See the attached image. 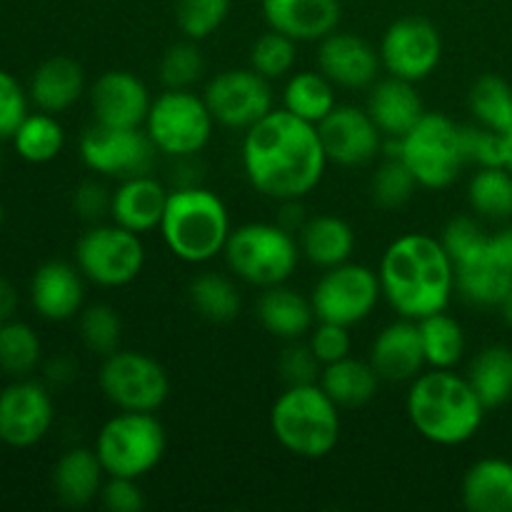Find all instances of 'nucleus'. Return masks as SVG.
Returning <instances> with one entry per match:
<instances>
[{
	"instance_id": "nucleus-54",
	"label": "nucleus",
	"mask_w": 512,
	"mask_h": 512,
	"mask_svg": "<svg viewBox=\"0 0 512 512\" xmlns=\"http://www.w3.org/2000/svg\"><path fill=\"white\" fill-rule=\"evenodd\" d=\"M18 290H15V285L10 283L8 278H3L0 275V323H5V320H13L15 313H18Z\"/></svg>"
},
{
	"instance_id": "nucleus-26",
	"label": "nucleus",
	"mask_w": 512,
	"mask_h": 512,
	"mask_svg": "<svg viewBox=\"0 0 512 512\" xmlns=\"http://www.w3.org/2000/svg\"><path fill=\"white\" fill-rule=\"evenodd\" d=\"M255 313H258L260 325L278 340H285V343L303 340L313 330V325L318 323L310 298L288 288L285 283L265 288L260 293Z\"/></svg>"
},
{
	"instance_id": "nucleus-6",
	"label": "nucleus",
	"mask_w": 512,
	"mask_h": 512,
	"mask_svg": "<svg viewBox=\"0 0 512 512\" xmlns=\"http://www.w3.org/2000/svg\"><path fill=\"white\" fill-rule=\"evenodd\" d=\"M223 258L233 278L265 290L288 283L303 253L295 233L280 223H245L233 228Z\"/></svg>"
},
{
	"instance_id": "nucleus-13",
	"label": "nucleus",
	"mask_w": 512,
	"mask_h": 512,
	"mask_svg": "<svg viewBox=\"0 0 512 512\" xmlns=\"http://www.w3.org/2000/svg\"><path fill=\"white\" fill-rule=\"evenodd\" d=\"M80 160L95 175L125 180L153 173L158 148L145 128H110L93 123L80 138Z\"/></svg>"
},
{
	"instance_id": "nucleus-20",
	"label": "nucleus",
	"mask_w": 512,
	"mask_h": 512,
	"mask_svg": "<svg viewBox=\"0 0 512 512\" xmlns=\"http://www.w3.org/2000/svg\"><path fill=\"white\" fill-rule=\"evenodd\" d=\"M30 305L48 323H65L85 308V275L78 265L48 260L30 280Z\"/></svg>"
},
{
	"instance_id": "nucleus-40",
	"label": "nucleus",
	"mask_w": 512,
	"mask_h": 512,
	"mask_svg": "<svg viewBox=\"0 0 512 512\" xmlns=\"http://www.w3.org/2000/svg\"><path fill=\"white\" fill-rule=\"evenodd\" d=\"M78 333L85 348L90 353L105 355L115 353L120 348V338H123V320H120L118 310L108 303H95L80 310Z\"/></svg>"
},
{
	"instance_id": "nucleus-32",
	"label": "nucleus",
	"mask_w": 512,
	"mask_h": 512,
	"mask_svg": "<svg viewBox=\"0 0 512 512\" xmlns=\"http://www.w3.org/2000/svg\"><path fill=\"white\" fill-rule=\"evenodd\" d=\"M512 290V275L488 253L455 268V293L478 308H500Z\"/></svg>"
},
{
	"instance_id": "nucleus-3",
	"label": "nucleus",
	"mask_w": 512,
	"mask_h": 512,
	"mask_svg": "<svg viewBox=\"0 0 512 512\" xmlns=\"http://www.w3.org/2000/svg\"><path fill=\"white\" fill-rule=\"evenodd\" d=\"M405 410L420 438L443 448L473 440L488 413L470 380L455 373V368H425L410 383Z\"/></svg>"
},
{
	"instance_id": "nucleus-42",
	"label": "nucleus",
	"mask_w": 512,
	"mask_h": 512,
	"mask_svg": "<svg viewBox=\"0 0 512 512\" xmlns=\"http://www.w3.org/2000/svg\"><path fill=\"white\" fill-rule=\"evenodd\" d=\"M233 0H175V23L188 40L210 38L223 28Z\"/></svg>"
},
{
	"instance_id": "nucleus-18",
	"label": "nucleus",
	"mask_w": 512,
	"mask_h": 512,
	"mask_svg": "<svg viewBox=\"0 0 512 512\" xmlns=\"http://www.w3.org/2000/svg\"><path fill=\"white\" fill-rule=\"evenodd\" d=\"M318 70L335 88L370 90L383 63L373 43L355 33L333 30L318 43Z\"/></svg>"
},
{
	"instance_id": "nucleus-50",
	"label": "nucleus",
	"mask_w": 512,
	"mask_h": 512,
	"mask_svg": "<svg viewBox=\"0 0 512 512\" xmlns=\"http://www.w3.org/2000/svg\"><path fill=\"white\" fill-rule=\"evenodd\" d=\"M140 480L108 478L100 490V503L110 512H140L145 508V495Z\"/></svg>"
},
{
	"instance_id": "nucleus-56",
	"label": "nucleus",
	"mask_w": 512,
	"mask_h": 512,
	"mask_svg": "<svg viewBox=\"0 0 512 512\" xmlns=\"http://www.w3.org/2000/svg\"><path fill=\"white\" fill-rule=\"evenodd\" d=\"M500 310H503L505 320H508V323L512 325V290L508 293V298H505V303L500 305Z\"/></svg>"
},
{
	"instance_id": "nucleus-22",
	"label": "nucleus",
	"mask_w": 512,
	"mask_h": 512,
	"mask_svg": "<svg viewBox=\"0 0 512 512\" xmlns=\"http://www.w3.org/2000/svg\"><path fill=\"white\" fill-rule=\"evenodd\" d=\"M168 195L170 190L153 173L118 180L110 195V220L138 235L153 233L160 228Z\"/></svg>"
},
{
	"instance_id": "nucleus-35",
	"label": "nucleus",
	"mask_w": 512,
	"mask_h": 512,
	"mask_svg": "<svg viewBox=\"0 0 512 512\" xmlns=\"http://www.w3.org/2000/svg\"><path fill=\"white\" fill-rule=\"evenodd\" d=\"M428 368L453 370L465 355V330L448 310L418 320Z\"/></svg>"
},
{
	"instance_id": "nucleus-12",
	"label": "nucleus",
	"mask_w": 512,
	"mask_h": 512,
	"mask_svg": "<svg viewBox=\"0 0 512 512\" xmlns=\"http://www.w3.org/2000/svg\"><path fill=\"white\" fill-rule=\"evenodd\" d=\"M380 298H383V290H380L378 270L363 263H350V260L323 270L310 293L315 318L345 325V328L368 320L378 308Z\"/></svg>"
},
{
	"instance_id": "nucleus-15",
	"label": "nucleus",
	"mask_w": 512,
	"mask_h": 512,
	"mask_svg": "<svg viewBox=\"0 0 512 512\" xmlns=\"http://www.w3.org/2000/svg\"><path fill=\"white\" fill-rule=\"evenodd\" d=\"M378 53L385 73L408 83H423L443 60V38L430 20L405 15L388 25Z\"/></svg>"
},
{
	"instance_id": "nucleus-23",
	"label": "nucleus",
	"mask_w": 512,
	"mask_h": 512,
	"mask_svg": "<svg viewBox=\"0 0 512 512\" xmlns=\"http://www.w3.org/2000/svg\"><path fill=\"white\" fill-rule=\"evenodd\" d=\"M270 30L298 43H320L338 30L340 0H260Z\"/></svg>"
},
{
	"instance_id": "nucleus-5",
	"label": "nucleus",
	"mask_w": 512,
	"mask_h": 512,
	"mask_svg": "<svg viewBox=\"0 0 512 512\" xmlns=\"http://www.w3.org/2000/svg\"><path fill=\"white\" fill-rule=\"evenodd\" d=\"M340 405L320 383L285 385L270 408V430L288 453L305 460L328 458L340 443Z\"/></svg>"
},
{
	"instance_id": "nucleus-30",
	"label": "nucleus",
	"mask_w": 512,
	"mask_h": 512,
	"mask_svg": "<svg viewBox=\"0 0 512 512\" xmlns=\"http://www.w3.org/2000/svg\"><path fill=\"white\" fill-rule=\"evenodd\" d=\"M318 383L340 408H363L378 395L383 380L370 360H358L348 355L338 363L325 365Z\"/></svg>"
},
{
	"instance_id": "nucleus-47",
	"label": "nucleus",
	"mask_w": 512,
	"mask_h": 512,
	"mask_svg": "<svg viewBox=\"0 0 512 512\" xmlns=\"http://www.w3.org/2000/svg\"><path fill=\"white\" fill-rule=\"evenodd\" d=\"M308 345L318 363L325 368V365L348 358L350 350H353V338H350V328H345V325L318 320L308 333Z\"/></svg>"
},
{
	"instance_id": "nucleus-55",
	"label": "nucleus",
	"mask_w": 512,
	"mask_h": 512,
	"mask_svg": "<svg viewBox=\"0 0 512 512\" xmlns=\"http://www.w3.org/2000/svg\"><path fill=\"white\" fill-rule=\"evenodd\" d=\"M505 168L512 173V130L505 133Z\"/></svg>"
},
{
	"instance_id": "nucleus-16",
	"label": "nucleus",
	"mask_w": 512,
	"mask_h": 512,
	"mask_svg": "<svg viewBox=\"0 0 512 512\" xmlns=\"http://www.w3.org/2000/svg\"><path fill=\"white\" fill-rule=\"evenodd\" d=\"M55 423V403L48 385L15 378L0 390V443L25 450L38 445Z\"/></svg>"
},
{
	"instance_id": "nucleus-24",
	"label": "nucleus",
	"mask_w": 512,
	"mask_h": 512,
	"mask_svg": "<svg viewBox=\"0 0 512 512\" xmlns=\"http://www.w3.org/2000/svg\"><path fill=\"white\" fill-rule=\"evenodd\" d=\"M365 110L375 120L380 133L393 140L405 138L415 128V123L428 113L423 98L415 90V83L393 78V75L375 80Z\"/></svg>"
},
{
	"instance_id": "nucleus-14",
	"label": "nucleus",
	"mask_w": 512,
	"mask_h": 512,
	"mask_svg": "<svg viewBox=\"0 0 512 512\" xmlns=\"http://www.w3.org/2000/svg\"><path fill=\"white\" fill-rule=\"evenodd\" d=\"M203 98L215 123L243 133L275 110L273 85L253 68H230L213 75Z\"/></svg>"
},
{
	"instance_id": "nucleus-11",
	"label": "nucleus",
	"mask_w": 512,
	"mask_h": 512,
	"mask_svg": "<svg viewBox=\"0 0 512 512\" xmlns=\"http://www.w3.org/2000/svg\"><path fill=\"white\" fill-rule=\"evenodd\" d=\"M98 385L113 408L128 413H158L170 398L168 370L138 350H115L105 355Z\"/></svg>"
},
{
	"instance_id": "nucleus-28",
	"label": "nucleus",
	"mask_w": 512,
	"mask_h": 512,
	"mask_svg": "<svg viewBox=\"0 0 512 512\" xmlns=\"http://www.w3.org/2000/svg\"><path fill=\"white\" fill-rule=\"evenodd\" d=\"M105 468L100 465L98 453L88 448H73L60 455V460L53 468V490L60 498V503L70 508H85L100 498L103 490Z\"/></svg>"
},
{
	"instance_id": "nucleus-2",
	"label": "nucleus",
	"mask_w": 512,
	"mask_h": 512,
	"mask_svg": "<svg viewBox=\"0 0 512 512\" xmlns=\"http://www.w3.org/2000/svg\"><path fill=\"white\" fill-rule=\"evenodd\" d=\"M380 290L398 318L423 320L448 310L455 293V265L440 238L405 233L385 248L378 268Z\"/></svg>"
},
{
	"instance_id": "nucleus-9",
	"label": "nucleus",
	"mask_w": 512,
	"mask_h": 512,
	"mask_svg": "<svg viewBox=\"0 0 512 512\" xmlns=\"http://www.w3.org/2000/svg\"><path fill=\"white\" fill-rule=\"evenodd\" d=\"M215 118L203 95L195 90H168L153 98L145 133L165 158H195L203 153L215 130Z\"/></svg>"
},
{
	"instance_id": "nucleus-51",
	"label": "nucleus",
	"mask_w": 512,
	"mask_h": 512,
	"mask_svg": "<svg viewBox=\"0 0 512 512\" xmlns=\"http://www.w3.org/2000/svg\"><path fill=\"white\" fill-rule=\"evenodd\" d=\"M110 195L113 190L105 188L98 180H88V183L78 185L73 193V208L88 223H98L100 218L110 215Z\"/></svg>"
},
{
	"instance_id": "nucleus-43",
	"label": "nucleus",
	"mask_w": 512,
	"mask_h": 512,
	"mask_svg": "<svg viewBox=\"0 0 512 512\" xmlns=\"http://www.w3.org/2000/svg\"><path fill=\"white\" fill-rule=\"evenodd\" d=\"M418 188V180L400 158H385L370 180V195L385 210L403 208Z\"/></svg>"
},
{
	"instance_id": "nucleus-48",
	"label": "nucleus",
	"mask_w": 512,
	"mask_h": 512,
	"mask_svg": "<svg viewBox=\"0 0 512 512\" xmlns=\"http://www.w3.org/2000/svg\"><path fill=\"white\" fill-rule=\"evenodd\" d=\"M278 370L285 385H308L318 383L320 373H323V365L318 363V358H315L308 343L293 340L283 350V355H280Z\"/></svg>"
},
{
	"instance_id": "nucleus-25",
	"label": "nucleus",
	"mask_w": 512,
	"mask_h": 512,
	"mask_svg": "<svg viewBox=\"0 0 512 512\" xmlns=\"http://www.w3.org/2000/svg\"><path fill=\"white\" fill-rule=\"evenodd\" d=\"M85 93V73L78 60L55 55L43 60L30 78V103L43 113L60 115L73 108Z\"/></svg>"
},
{
	"instance_id": "nucleus-58",
	"label": "nucleus",
	"mask_w": 512,
	"mask_h": 512,
	"mask_svg": "<svg viewBox=\"0 0 512 512\" xmlns=\"http://www.w3.org/2000/svg\"><path fill=\"white\" fill-rule=\"evenodd\" d=\"M0 168H3V155H0Z\"/></svg>"
},
{
	"instance_id": "nucleus-31",
	"label": "nucleus",
	"mask_w": 512,
	"mask_h": 512,
	"mask_svg": "<svg viewBox=\"0 0 512 512\" xmlns=\"http://www.w3.org/2000/svg\"><path fill=\"white\" fill-rule=\"evenodd\" d=\"M338 105L335 85L320 70H298L285 78L283 108L305 123L320 125Z\"/></svg>"
},
{
	"instance_id": "nucleus-53",
	"label": "nucleus",
	"mask_w": 512,
	"mask_h": 512,
	"mask_svg": "<svg viewBox=\"0 0 512 512\" xmlns=\"http://www.w3.org/2000/svg\"><path fill=\"white\" fill-rule=\"evenodd\" d=\"M73 375H75V365L73 360L68 358H55L45 365V380H48L50 385H58V388L68 385L70 380H73Z\"/></svg>"
},
{
	"instance_id": "nucleus-21",
	"label": "nucleus",
	"mask_w": 512,
	"mask_h": 512,
	"mask_svg": "<svg viewBox=\"0 0 512 512\" xmlns=\"http://www.w3.org/2000/svg\"><path fill=\"white\" fill-rule=\"evenodd\" d=\"M370 363L378 370L380 380L388 383H413L428 363H425L423 340H420L418 320L398 318L385 325L370 345Z\"/></svg>"
},
{
	"instance_id": "nucleus-38",
	"label": "nucleus",
	"mask_w": 512,
	"mask_h": 512,
	"mask_svg": "<svg viewBox=\"0 0 512 512\" xmlns=\"http://www.w3.org/2000/svg\"><path fill=\"white\" fill-rule=\"evenodd\" d=\"M43 360V343L38 333L23 320L0 323V373L8 378H28Z\"/></svg>"
},
{
	"instance_id": "nucleus-4",
	"label": "nucleus",
	"mask_w": 512,
	"mask_h": 512,
	"mask_svg": "<svg viewBox=\"0 0 512 512\" xmlns=\"http://www.w3.org/2000/svg\"><path fill=\"white\" fill-rule=\"evenodd\" d=\"M160 235L170 253L188 265H205L223 255L233 225L228 205L203 185L173 188L160 220Z\"/></svg>"
},
{
	"instance_id": "nucleus-39",
	"label": "nucleus",
	"mask_w": 512,
	"mask_h": 512,
	"mask_svg": "<svg viewBox=\"0 0 512 512\" xmlns=\"http://www.w3.org/2000/svg\"><path fill=\"white\" fill-rule=\"evenodd\" d=\"M470 113L475 123L498 133L512 130V85L500 75H483L470 88Z\"/></svg>"
},
{
	"instance_id": "nucleus-29",
	"label": "nucleus",
	"mask_w": 512,
	"mask_h": 512,
	"mask_svg": "<svg viewBox=\"0 0 512 512\" xmlns=\"http://www.w3.org/2000/svg\"><path fill=\"white\" fill-rule=\"evenodd\" d=\"M300 253L315 268H335L353 258L355 230L338 215H315L298 230Z\"/></svg>"
},
{
	"instance_id": "nucleus-10",
	"label": "nucleus",
	"mask_w": 512,
	"mask_h": 512,
	"mask_svg": "<svg viewBox=\"0 0 512 512\" xmlns=\"http://www.w3.org/2000/svg\"><path fill=\"white\" fill-rule=\"evenodd\" d=\"M75 265L100 288H125L145 265L143 235L118 223H93L75 243Z\"/></svg>"
},
{
	"instance_id": "nucleus-49",
	"label": "nucleus",
	"mask_w": 512,
	"mask_h": 512,
	"mask_svg": "<svg viewBox=\"0 0 512 512\" xmlns=\"http://www.w3.org/2000/svg\"><path fill=\"white\" fill-rule=\"evenodd\" d=\"M28 103L30 95L25 93L23 85L8 70L0 68V140L13 138L18 125L30 113Z\"/></svg>"
},
{
	"instance_id": "nucleus-37",
	"label": "nucleus",
	"mask_w": 512,
	"mask_h": 512,
	"mask_svg": "<svg viewBox=\"0 0 512 512\" xmlns=\"http://www.w3.org/2000/svg\"><path fill=\"white\" fill-rule=\"evenodd\" d=\"M468 203L478 218L503 220L512 218V173L505 165L498 168H478L470 178Z\"/></svg>"
},
{
	"instance_id": "nucleus-33",
	"label": "nucleus",
	"mask_w": 512,
	"mask_h": 512,
	"mask_svg": "<svg viewBox=\"0 0 512 512\" xmlns=\"http://www.w3.org/2000/svg\"><path fill=\"white\" fill-rule=\"evenodd\" d=\"M473 390L488 410L512 400V348L488 345L470 363L468 375Z\"/></svg>"
},
{
	"instance_id": "nucleus-36",
	"label": "nucleus",
	"mask_w": 512,
	"mask_h": 512,
	"mask_svg": "<svg viewBox=\"0 0 512 512\" xmlns=\"http://www.w3.org/2000/svg\"><path fill=\"white\" fill-rule=\"evenodd\" d=\"M188 295L200 318L210 320V323H230L238 318L240 308H243V298H240V288L235 285V280L223 273H213V270L193 278Z\"/></svg>"
},
{
	"instance_id": "nucleus-45",
	"label": "nucleus",
	"mask_w": 512,
	"mask_h": 512,
	"mask_svg": "<svg viewBox=\"0 0 512 512\" xmlns=\"http://www.w3.org/2000/svg\"><path fill=\"white\" fill-rule=\"evenodd\" d=\"M440 243L445 245L455 268H460V265L473 263L480 255L488 253L490 233L480 225V220L470 218V215H458L443 228Z\"/></svg>"
},
{
	"instance_id": "nucleus-27",
	"label": "nucleus",
	"mask_w": 512,
	"mask_h": 512,
	"mask_svg": "<svg viewBox=\"0 0 512 512\" xmlns=\"http://www.w3.org/2000/svg\"><path fill=\"white\" fill-rule=\"evenodd\" d=\"M460 500L470 512H512V463L483 458L470 465L460 485Z\"/></svg>"
},
{
	"instance_id": "nucleus-7",
	"label": "nucleus",
	"mask_w": 512,
	"mask_h": 512,
	"mask_svg": "<svg viewBox=\"0 0 512 512\" xmlns=\"http://www.w3.org/2000/svg\"><path fill=\"white\" fill-rule=\"evenodd\" d=\"M168 448V435L155 413L118 410L95 438V453L108 478L140 480L153 473Z\"/></svg>"
},
{
	"instance_id": "nucleus-34",
	"label": "nucleus",
	"mask_w": 512,
	"mask_h": 512,
	"mask_svg": "<svg viewBox=\"0 0 512 512\" xmlns=\"http://www.w3.org/2000/svg\"><path fill=\"white\" fill-rule=\"evenodd\" d=\"M13 148L25 163L45 165L58 158L65 148V130L58 115L53 113H28L18 130L13 133Z\"/></svg>"
},
{
	"instance_id": "nucleus-41",
	"label": "nucleus",
	"mask_w": 512,
	"mask_h": 512,
	"mask_svg": "<svg viewBox=\"0 0 512 512\" xmlns=\"http://www.w3.org/2000/svg\"><path fill=\"white\" fill-rule=\"evenodd\" d=\"M295 63H298V40L278 30L263 33L250 48V68L268 78L270 83L288 78L295 70Z\"/></svg>"
},
{
	"instance_id": "nucleus-52",
	"label": "nucleus",
	"mask_w": 512,
	"mask_h": 512,
	"mask_svg": "<svg viewBox=\"0 0 512 512\" xmlns=\"http://www.w3.org/2000/svg\"><path fill=\"white\" fill-rule=\"evenodd\" d=\"M488 255L500 265V268H505L512 275V225L490 235Z\"/></svg>"
},
{
	"instance_id": "nucleus-17",
	"label": "nucleus",
	"mask_w": 512,
	"mask_h": 512,
	"mask_svg": "<svg viewBox=\"0 0 512 512\" xmlns=\"http://www.w3.org/2000/svg\"><path fill=\"white\" fill-rule=\"evenodd\" d=\"M318 133L330 163L343 168L373 163L385 145V135L380 133L375 120L358 105H335L333 113L318 125Z\"/></svg>"
},
{
	"instance_id": "nucleus-57",
	"label": "nucleus",
	"mask_w": 512,
	"mask_h": 512,
	"mask_svg": "<svg viewBox=\"0 0 512 512\" xmlns=\"http://www.w3.org/2000/svg\"><path fill=\"white\" fill-rule=\"evenodd\" d=\"M3 223H5V208L0 205V225H3Z\"/></svg>"
},
{
	"instance_id": "nucleus-44",
	"label": "nucleus",
	"mask_w": 512,
	"mask_h": 512,
	"mask_svg": "<svg viewBox=\"0 0 512 512\" xmlns=\"http://www.w3.org/2000/svg\"><path fill=\"white\" fill-rule=\"evenodd\" d=\"M160 80L168 90H193V85L203 78L205 60L195 40L173 43L163 53L158 65Z\"/></svg>"
},
{
	"instance_id": "nucleus-19",
	"label": "nucleus",
	"mask_w": 512,
	"mask_h": 512,
	"mask_svg": "<svg viewBox=\"0 0 512 512\" xmlns=\"http://www.w3.org/2000/svg\"><path fill=\"white\" fill-rule=\"evenodd\" d=\"M150 90L130 70H105L90 85L93 123L110 128H143L150 113Z\"/></svg>"
},
{
	"instance_id": "nucleus-46",
	"label": "nucleus",
	"mask_w": 512,
	"mask_h": 512,
	"mask_svg": "<svg viewBox=\"0 0 512 512\" xmlns=\"http://www.w3.org/2000/svg\"><path fill=\"white\" fill-rule=\"evenodd\" d=\"M463 150L468 165L498 168V165H505V133L478 123L463 125Z\"/></svg>"
},
{
	"instance_id": "nucleus-8",
	"label": "nucleus",
	"mask_w": 512,
	"mask_h": 512,
	"mask_svg": "<svg viewBox=\"0 0 512 512\" xmlns=\"http://www.w3.org/2000/svg\"><path fill=\"white\" fill-rule=\"evenodd\" d=\"M395 158L408 165L420 188H450L468 165L463 150V125L445 113H425L415 128L398 140Z\"/></svg>"
},
{
	"instance_id": "nucleus-1",
	"label": "nucleus",
	"mask_w": 512,
	"mask_h": 512,
	"mask_svg": "<svg viewBox=\"0 0 512 512\" xmlns=\"http://www.w3.org/2000/svg\"><path fill=\"white\" fill-rule=\"evenodd\" d=\"M243 170L260 195L278 203L313 193L328 168L318 125L275 108L243 135Z\"/></svg>"
}]
</instances>
